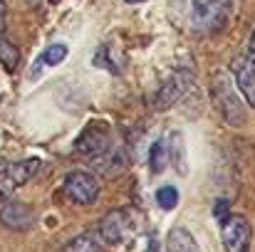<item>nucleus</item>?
<instances>
[{
    "label": "nucleus",
    "instance_id": "f257e3e1",
    "mask_svg": "<svg viewBox=\"0 0 255 252\" xmlns=\"http://www.w3.org/2000/svg\"><path fill=\"white\" fill-rule=\"evenodd\" d=\"M211 94H213V101H216L221 116L226 119V124H231V126H243L246 124V106H243V101L236 91L233 77L226 70H218L213 75Z\"/></svg>",
    "mask_w": 255,
    "mask_h": 252
},
{
    "label": "nucleus",
    "instance_id": "f03ea898",
    "mask_svg": "<svg viewBox=\"0 0 255 252\" xmlns=\"http://www.w3.org/2000/svg\"><path fill=\"white\" fill-rule=\"evenodd\" d=\"M233 0H191V25L198 32H216L231 17Z\"/></svg>",
    "mask_w": 255,
    "mask_h": 252
},
{
    "label": "nucleus",
    "instance_id": "7ed1b4c3",
    "mask_svg": "<svg viewBox=\"0 0 255 252\" xmlns=\"http://www.w3.org/2000/svg\"><path fill=\"white\" fill-rule=\"evenodd\" d=\"M136 223H139V218H136L134 210H127V208L112 210V213H107V215L102 218V223H99V235H102L104 243L119 245V243H124L129 235H134Z\"/></svg>",
    "mask_w": 255,
    "mask_h": 252
},
{
    "label": "nucleus",
    "instance_id": "20e7f679",
    "mask_svg": "<svg viewBox=\"0 0 255 252\" xmlns=\"http://www.w3.org/2000/svg\"><path fill=\"white\" fill-rule=\"evenodd\" d=\"M221 238L226 252H251L253 228L246 215H226L221 220Z\"/></svg>",
    "mask_w": 255,
    "mask_h": 252
},
{
    "label": "nucleus",
    "instance_id": "39448f33",
    "mask_svg": "<svg viewBox=\"0 0 255 252\" xmlns=\"http://www.w3.org/2000/svg\"><path fill=\"white\" fill-rule=\"evenodd\" d=\"M40 170V159H25V161H5L0 164V200L25 185L35 173Z\"/></svg>",
    "mask_w": 255,
    "mask_h": 252
},
{
    "label": "nucleus",
    "instance_id": "423d86ee",
    "mask_svg": "<svg viewBox=\"0 0 255 252\" xmlns=\"http://www.w3.org/2000/svg\"><path fill=\"white\" fill-rule=\"evenodd\" d=\"M109 149H112V129L104 121H92L75 141V151L85 159H97Z\"/></svg>",
    "mask_w": 255,
    "mask_h": 252
},
{
    "label": "nucleus",
    "instance_id": "0eeeda50",
    "mask_svg": "<svg viewBox=\"0 0 255 252\" xmlns=\"http://www.w3.org/2000/svg\"><path fill=\"white\" fill-rule=\"evenodd\" d=\"M62 193L67 200H72L75 205H92L99 195V183L92 173L87 170H75L65 178Z\"/></svg>",
    "mask_w": 255,
    "mask_h": 252
},
{
    "label": "nucleus",
    "instance_id": "6e6552de",
    "mask_svg": "<svg viewBox=\"0 0 255 252\" xmlns=\"http://www.w3.org/2000/svg\"><path fill=\"white\" fill-rule=\"evenodd\" d=\"M188 86H191V77L188 75H183V72L171 75V77H166L161 82V86L156 89V94L151 96V106L159 109V111L161 109H169V106H173L188 91Z\"/></svg>",
    "mask_w": 255,
    "mask_h": 252
},
{
    "label": "nucleus",
    "instance_id": "1a4fd4ad",
    "mask_svg": "<svg viewBox=\"0 0 255 252\" xmlns=\"http://www.w3.org/2000/svg\"><path fill=\"white\" fill-rule=\"evenodd\" d=\"M231 72L236 75V86L243 94V99L255 109V65L248 57H236L231 65Z\"/></svg>",
    "mask_w": 255,
    "mask_h": 252
},
{
    "label": "nucleus",
    "instance_id": "9d476101",
    "mask_svg": "<svg viewBox=\"0 0 255 252\" xmlns=\"http://www.w3.org/2000/svg\"><path fill=\"white\" fill-rule=\"evenodd\" d=\"M0 223L10 230H25L32 223V210L25 203H7L0 210Z\"/></svg>",
    "mask_w": 255,
    "mask_h": 252
},
{
    "label": "nucleus",
    "instance_id": "9b49d317",
    "mask_svg": "<svg viewBox=\"0 0 255 252\" xmlns=\"http://www.w3.org/2000/svg\"><path fill=\"white\" fill-rule=\"evenodd\" d=\"M166 252H201V248L186 228H171L166 235Z\"/></svg>",
    "mask_w": 255,
    "mask_h": 252
},
{
    "label": "nucleus",
    "instance_id": "f8f14e48",
    "mask_svg": "<svg viewBox=\"0 0 255 252\" xmlns=\"http://www.w3.org/2000/svg\"><path fill=\"white\" fill-rule=\"evenodd\" d=\"M99 238L97 233H82L77 238H72L60 252H99Z\"/></svg>",
    "mask_w": 255,
    "mask_h": 252
},
{
    "label": "nucleus",
    "instance_id": "ddd939ff",
    "mask_svg": "<svg viewBox=\"0 0 255 252\" xmlns=\"http://www.w3.org/2000/svg\"><path fill=\"white\" fill-rule=\"evenodd\" d=\"M169 149H166V139H159L154 146H151V151H149V168H151V173H161L166 164H169Z\"/></svg>",
    "mask_w": 255,
    "mask_h": 252
},
{
    "label": "nucleus",
    "instance_id": "4468645a",
    "mask_svg": "<svg viewBox=\"0 0 255 252\" xmlns=\"http://www.w3.org/2000/svg\"><path fill=\"white\" fill-rule=\"evenodd\" d=\"M0 65L7 72H15L20 67V50L12 42H7L5 37H0Z\"/></svg>",
    "mask_w": 255,
    "mask_h": 252
},
{
    "label": "nucleus",
    "instance_id": "2eb2a0df",
    "mask_svg": "<svg viewBox=\"0 0 255 252\" xmlns=\"http://www.w3.org/2000/svg\"><path fill=\"white\" fill-rule=\"evenodd\" d=\"M65 57H67V47H65V45H52V47H47V50L42 52L40 62L47 65V67H57V65L65 62Z\"/></svg>",
    "mask_w": 255,
    "mask_h": 252
},
{
    "label": "nucleus",
    "instance_id": "dca6fc26",
    "mask_svg": "<svg viewBox=\"0 0 255 252\" xmlns=\"http://www.w3.org/2000/svg\"><path fill=\"white\" fill-rule=\"evenodd\" d=\"M156 203L164 208V210H173L178 205V190L173 185H164L156 190Z\"/></svg>",
    "mask_w": 255,
    "mask_h": 252
},
{
    "label": "nucleus",
    "instance_id": "f3484780",
    "mask_svg": "<svg viewBox=\"0 0 255 252\" xmlns=\"http://www.w3.org/2000/svg\"><path fill=\"white\" fill-rule=\"evenodd\" d=\"M5 17H7V5L5 0H0V37L5 35Z\"/></svg>",
    "mask_w": 255,
    "mask_h": 252
},
{
    "label": "nucleus",
    "instance_id": "a211bd4d",
    "mask_svg": "<svg viewBox=\"0 0 255 252\" xmlns=\"http://www.w3.org/2000/svg\"><path fill=\"white\" fill-rule=\"evenodd\" d=\"M248 52H251V55H248V60L255 65V32L251 35V47H248Z\"/></svg>",
    "mask_w": 255,
    "mask_h": 252
},
{
    "label": "nucleus",
    "instance_id": "6ab92c4d",
    "mask_svg": "<svg viewBox=\"0 0 255 252\" xmlns=\"http://www.w3.org/2000/svg\"><path fill=\"white\" fill-rule=\"evenodd\" d=\"M226 205H228V203H223V200H221V203H218V205H216V215H218V218H221V220H223V218H226Z\"/></svg>",
    "mask_w": 255,
    "mask_h": 252
},
{
    "label": "nucleus",
    "instance_id": "aec40b11",
    "mask_svg": "<svg viewBox=\"0 0 255 252\" xmlns=\"http://www.w3.org/2000/svg\"><path fill=\"white\" fill-rule=\"evenodd\" d=\"M25 2H27V5H32V7H35V5H37V2H40V0H25Z\"/></svg>",
    "mask_w": 255,
    "mask_h": 252
},
{
    "label": "nucleus",
    "instance_id": "412c9836",
    "mask_svg": "<svg viewBox=\"0 0 255 252\" xmlns=\"http://www.w3.org/2000/svg\"><path fill=\"white\" fill-rule=\"evenodd\" d=\"M127 2H144V0H127Z\"/></svg>",
    "mask_w": 255,
    "mask_h": 252
},
{
    "label": "nucleus",
    "instance_id": "4be33fe9",
    "mask_svg": "<svg viewBox=\"0 0 255 252\" xmlns=\"http://www.w3.org/2000/svg\"><path fill=\"white\" fill-rule=\"evenodd\" d=\"M50 2H60V0H50Z\"/></svg>",
    "mask_w": 255,
    "mask_h": 252
}]
</instances>
